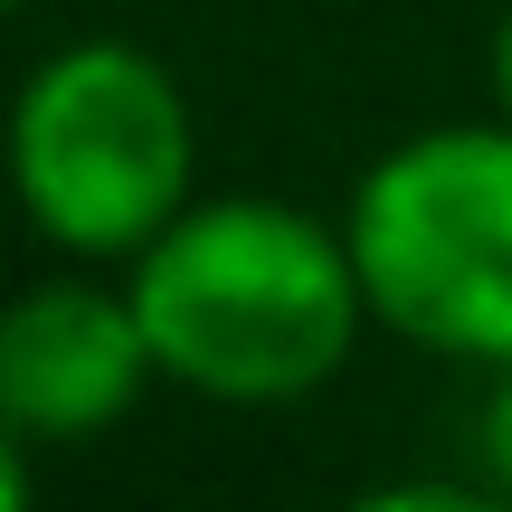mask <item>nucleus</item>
<instances>
[{"label": "nucleus", "instance_id": "6", "mask_svg": "<svg viewBox=\"0 0 512 512\" xmlns=\"http://www.w3.org/2000/svg\"><path fill=\"white\" fill-rule=\"evenodd\" d=\"M19 503H29V437L0 418V512H19Z\"/></svg>", "mask_w": 512, "mask_h": 512}, {"label": "nucleus", "instance_id": "3", "mask_svg": "<svg viewBox=\"0 0 512 512\" xmlns=\"http://www.w3.org/2000/svg\"><path fill=\"white\" fill-rule=\"evenodd\" d=\"M370 323L465 370L512 361V114L427 124L351 181L342 209Z\"/></svg>", "mask_w": 512, "mask_h": 512}, {"label": "nucleus", "instance_id": "1", "mask_svg": "<svg viewBox=\"0 0 512 512\" xmlns=\"http://www.w3.org/2000/svg\"><path fill=\"white\" fill-rule=\"evenodd\" d=\"M152 361L171 389L219 408H294L342 380L351 342L370 323L351 238L275 190L190 200L143 256H133Z\"/></svg>", "mask_w": 512, "mask_h": 512}, {"label": "nucleus", "instance_id": "4", "mask_svg": "<svg viewBox=\"0 0 512 512\" xmlns=\"http://www.w3.org/2000/svg\"><path fill=\"white\" fill-rule=\"evenodd\" d=\"M162 380L133 285L48 275L0 304V418L29 446H95Z\"/></svg>", "mask_w": 512, "mask_h": 512}, {"label": "nucleus", "instance_id": "7", "mask_svg": "<svg viewBox=\"0 0 512 512\" xmlns=\"http://www.w3.org/2000/svg\"><path fill=\"white\" fill-rule=\"evenodd\" d=\"M494 114H512V10H503V29H494Z\"/></svg>", "mask_w": 512, "mask_h": 512}, {"label": "nucleus", "instance_id": "5", "mask_svg": "<svg viewBox=\"0 0 512 512\" xmlns=\"http://www.w3.org/2000/svg\"><path fill=\"white\" fill-rule=\"evenodd\" d=\"M475 446H484V484L512 503V361L494 370V389H484V427H475Z\"/></svg>", "mask_w": 512, "mask_h": 512}, {"label": "nucleus", "instance_id": "2", "mask_svg": "<svg viewBox=\"0 0 512 512\" xmlns=\"http://www.w3.org/2000/svg\"><path fill=\"white\" fill-rule=\"evenodd\" d=\"M10 200L57 256L76 266H114L143 256L171 219L190 209V171H200V133H190V95L133 38H76V48L38 57L10 95Z\"/></svg>", "mask_w": 512, "mask_h": 512}, {"label": "nucleus", "instance_id": "8", "mask_svg": "<svg viewBox=\"0 0 512 512\" xmlns=\"http://www.w3.org/2000/svg\"><path fill=\"white\" fill-rule=\"evenodd\" d=\"M10 10H29V0H0V19H10Z\"/></svg>", "mask_w": 512, "mask_h": 512}]
</instances>
